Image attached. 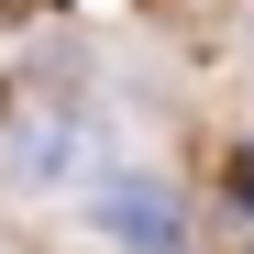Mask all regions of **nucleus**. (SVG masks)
<instances>
[{
  "label": "nucleus",
  "mask_w": 254,
  "mask_h": 254,
  "mask_svg": "<svg viewBox=\"0 0 254 254\" xmlns=\"http://www.w3.org/2000/svg\"><path fill=\"white\" fill-rule=\"evenodd\" d=\"M100 221H111L122 243H166V188H111Z\"/></svg>",
  "instance_id": "nucleus-1"
}]
</instances>
